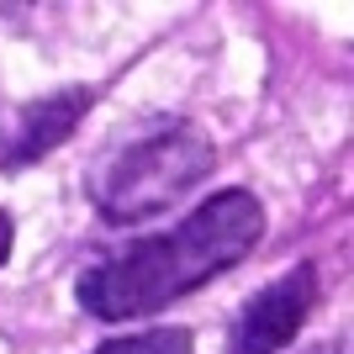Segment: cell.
<instances>
[{"label":"cell","instance_id":"cell-1","mask_svg":"<svg viewBox=\"0 0 354 354\" xmlns=\"http://www.w3.org/2000/svg\"><path fill=\"white\" fill-rule=\"evenodd\" d=\"M265 238V207L254 191H217L191 217L159 238H138L133 249L90 265L74 286L80 307L101 323L153 317L169 301L201 291L222 270L243 265Z\"/></svg>","mask_w":354,"mask_h":354},{"label":"cell","instance_id":"cell-2","mask_svg":"<svg viewBox=\"0 0 354 354\" xmlns=\"http://www.w3.org/2000/svg\"><path fill=\"white\" fill-rule=\"evenodd\" d=\"M212 164H217V148L196 122L180 117L143 122L138 133L117 138L90 164L85 196L106 222L133 227V222H148L153 212H164L169 201H180L191 185H201L212 175Z\"/></svg>","mask_w":354,"mask_h":354},{"label":"cell","instance_id":"cell-3","mask_svg":"<svg viewBox=\"0 0 354 354\" xmlns=\"http://www.w3.org/2000/svg\"><path fill=\"white\" fill-rule=\"evenodd\" d=\"M317 296H323L317 265L286 270L281 281H270L265 291H254L243 301V312L233 317V333H227V354H281V349H291V339L301 333V323L317 307Z\"/></svg>","mask_w":354,"mask_h":354},{"label":"cell","instance_id":"cell-4","mask_svg":"<svg viewBox=\"0 0 354 354\" xmlns=\"http://www.w3.org/2000/svg\"><path fill=\"white\" fill-rule=\"evenodd\" d=\"M90 101H95V90H80V85L59 90L48 101H32L21 111V122H16V133L0 143V164L16 169V164H32V159H43V153H53L59 143H69V133L85 122Z\"/></svg>","mask_w":354,"mask_h":354},{"label":"cell","instance_id":"cell-5","mask_svg":"<svg viewBox=\"0 0 354 354\" xmlns=\"http://www.w3.org/2000/svg\"><path fill=\"white\" fill-rule=\"evenodd\" d=\"M90 354H196L191 328H148V333H127V339H106Z\"/></svg>","mask_w":354,"mask_h":354},{"label":"cell","instance_id":"cell-6","mask_svg":"<svg viewBox=\"0 0 354 354\" xmlns=\"http://www.w3.org/2000/svg\"><path fill=\"white\" fill-rule=\"evenodd\" d=\"M11 238H16V227H11V217H6V212H0V265H6V259H11Z\"/></svg>","mask_w":354,"mask_h":354}]
</instances>
